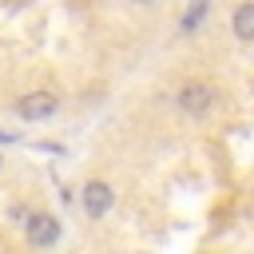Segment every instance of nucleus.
<instances>
[{"label": "nucleus", "mask_w": 254, "mask_h": 254, "mask_svg": "<svg viewBox=\"0 0 254 254\" xmlns=\"http://www.w3.org/2000/svg\"><path fill=\"white\" fill-rule=\"evenodd\" d=\"M131 4H155V0H131Z\"/></svg>", "instance_id": "6e6552de"}, {"label": "nucleus", "mask_w": 254, "mask_h": 254, "mask_svg": "<svg viewBox=\"0 0 254 254\" xmlns=\"http://www.w3.org/2000/svg\"><path fill=\"white\" fill-rule=\"evenodd\" d=\"M24 230H28V242L40 246V250L60 242V218H56V214H28Z\"/></svg>", "instance_id": "20e7f679"}, {"label": "nucleus", "mask_w": 254, "mask_h": 254, "mask_svg": "<svg viewBox=\"0 0 254 254\" xmlns=\"http://www.w3.org/2000/svg\"><path fill=\"white\" fill-rule=\"evenodd\" d=\"M56 107H60V95L56 91H28V95L16 99V115L28 119V123H40V119L56 115Z\"/></svg>", "instance_id": "f03ea898"}, {"label": "nucleus", "mask_w": 254, "mask_h": 254, "mask_svg": "<svg viewBox=\"0 0 254 254\" xmlns=\"http://www.w3.org/2000/svg\"><path fill=\"white\" fill-rule=\"evenodd\" d=\"M175 103H179V111H187V115H206V111L218 103V91H214L210 83H183L179 95H175Z\"/></svg>", "instance_id": "f257e3e1"}, {"label": "nucleus", "mask_w": 254, "mask_h": 254, "mask_svg": "<svg viewBox=\"0 0 254 254\" xmlns=\"http://www.w3.org/2000/svg\"><path fill=\"white\" fill-rule=\"evenodd\" d=\"M79 198H83V210H87V218H103V214L111 210V202H115V190H111L103 179H91V183H83Z\"/></svg>", "instance_id": "7ed1b4c3"}, {"label": "nucleus", "mask_w": 254, "mask_h": 254, "mask_svg": "<svg viewBox=\"0 0 254 254\" xmlns=\"http://www.w3.org/2000/svg\"><path fill=\"white\" fill-rule=\"evenodd\" d=\"M230 32L242 40V44H254V0L238 4L234 16H230Z\"/></svg>", "instance_id": "39448f33"}, {"label": "nucleus", "mask_w": 254, "mask_h": 254, "mask_svg": "<svg viewBox=\"0 0 254 254\" xmlns=\"http://www.w3.org/2000/svg\"><path fill=\"white\" fill-rule=\"evenodd\" d=\"M206 16H210V0H190L187 12H183V20H179V32H183V36H194Z\"/></svg>", "instance_id": "423d86ee"}, {"label": "nucleus", "mask_w": 254, "mask_h": 254, "mask_svg": "<svg viewBox=\"0 0 254 254\" xmlns=\"http://www.w3.org/2000/svg\"><path fill=\"white\" fill-rule=\"evenodd\" d=\"M0 167H4V159H0Z\"/></svg>", "instance_id": "1a4fd4ad"}, {"label": "nucleus", "mask_w": 254, "mask_h": 254, "mask_svg": "<svg viewBox=\"0 0 254 254\" xmlns=\"http://www.w3.org/2000/svg\"><path fill=\"white\" fill-rule=\"evenodd\" d=\"M0 143H16V135H8V131H0Z\"/></svg>", "instance_id": "0eeeda50"}]
</instances>
